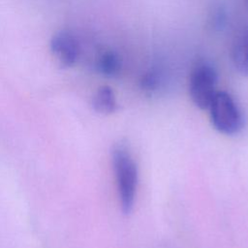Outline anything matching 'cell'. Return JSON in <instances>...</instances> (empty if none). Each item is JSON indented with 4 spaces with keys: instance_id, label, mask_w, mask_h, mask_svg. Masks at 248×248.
I'll return each mask as SVG.
<instances>
[{
    "instance_id": "1",
    "label": "cell",
    "mask_w": 248,
    "mask_h": 248,
    "mask_svg": "<svg viewBox=\"0 0 248 248\" xmlns=\"http://www.w3.org/2000/svg\"><path fill=\"white\" fill-rule=\"evenodd\" d=\"M111 161L121 211L129 215L134 208L137 194L138 168L131 153L123 145L113 148Z\"/></svg>"
},
{
    "instance_id": "2",
    "label": "cell",
    "mask_w": 248,
    "mask_h": 248,
    "mask_svg": "<svg viewBox=\"0 0 248 248\" xmlns=\"http://www.w3.org/2000/svg\"><path fill=\"white\" fill-rule=\"evenodd\" d=\"M208 109L211 123L218 132L232 136L242 129V113L234 99L228 92L217 91Z\"/></svg>"
},
{
    "instance_id": "3",
    "label": "cell",
    "mask_w": 248,
    "mask_h": 248,
    "mask_svg": "<svg viewBox=\"0 0 248 248\" xmlns=\"http://www.w3.org/2000/svg\"><path fill=\"white\" fill-rule=\"evenodd\" d=\"M218 75L216 70L208 64L195 67L189 79V94L192 102L201 109H208L216 94Z\"/></svg>"
},
{
    "instance_id": "4",
    "label": "cell",
    "mask_w": 248,
    "mask_h": 248,
    "mask_svg": "<svg viewBox=\"0 0 248 248\" xmlns=\"http://www.w3.org/2000/svg\"><path fill=\"white\" fill-rule=\"evenodd\" d=\"M50 51L58 65L66 69L76 63L78 56V46L71 34L60 31L54 34L50 40Z\"/></svg>"
},
{
    "instance_id": "5",
    "label": "cell",
    "mask_w": 248,
    "mask_h": 248,
    "mask_svg": "<svg viewBox=\"0 0 248 248\" xmlns=\"http://www.w3.org/2000/svg\"><path fill=\"white\" fill-rule=\"evenodd\" d=\"M232 60L240 75L248 76V28L241 31L234 39L232 47Z\"/></svg>"
},
{
    "instance_id": "6",
    "label": "cell",
    "mask_w": 248,
    "mask_h": 248,
    "mask_svg": "<svg viewBox=\"0 0 248 248\" xmlns=\"http://www.w3.org/2000/svg\"><path fill=\"white\" fill-rule=\"evenodd\" d=\"M93 108L102 114H110L116 109V99L113 90L104 85L98 88L92 99Z\"/></svg>"
},
{
    "instance_id": "7",
    "label": "cell",
    "mask_w": 248,
    "mask_h": 248,
    "mask_svg": "<svg viewBox=\"0 0 248 248\" xmlns=\"http://www.w3.org/2000/svg\"><path fill=\"white\" fill-rule=\"evenodd\" d=\"M97 68L104 76L113 77L121 69V58L112 50L105 51L97 62Z\"/></svg>"
},
{
    "instance_id": "8",
    "label": "cell",
    "mask_w": 248,
    "mask_h": 248,
    "mask_svg": "<svg viewBox=\"0 0 248 248\" xmlns=\"http://www.w3.org/2000/svg\"><path fill=\"white\" fill-rule=\"evenodd\" d=\"M161 83V78L158 72L148 71L140 78V87L144 92L152 93L156 91Z\"/></svg>"
},
{
    "instance_id": "9",
    "label": "cell",
    "mask_w": 248,
    "mask_h": 248,
    "mask_svg": "<svg viewBox=\"0 0 248 248\" xmlns=\"http://www.w3.org/2000/svg\"><path fill=\"white\" fill-rule=\"evenodd\" d=\"M227 14L221 6L215 7L209 16V24L214 30H222L226 25Z\"/></svg>"
},
{
    "instance_id": "10",
    "label": "cell",
    "mask_w": 248,
    "mask_h": 248,
    "mask_svg": "<svg viewBox=\"0 0 248 248\" xmlns=\"http://www.w3.org/2000/svg\"><path fill=\"white\" fill-rule=\"evenodd\" d=\"M245 1V5H246V7L248 8V0H244Z\"/></svg>"
}]
</instances>
